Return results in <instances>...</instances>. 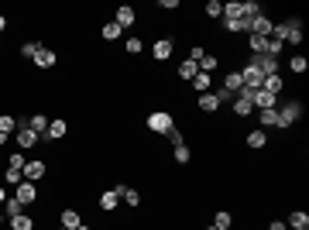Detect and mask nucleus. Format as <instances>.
Segmentation results:
<instances>
[{"instance_id": "f257e3e1", "label": "nucleus", "mask_w": 309, "mask_h": 230, "mask_svg": "<svg viewBox=\"0 0 309 230\" xmlns=\"http://www.w3.org/2000/svg\"><path fill=\"white\" fill-rule=\"evenodd\" d=\"M148 127H151V131H158V134H169L175 124H172V117L165 114V110H154V114L148 117Z\"/></svg>"}, {"instance_id": "f03ea898", "label": "nucleus", "mask_w": 309, "mask_h": 230, "mask_svg": "<svg viewBox=\"0 0 309 230\" xmlns=\"http://www.w3.org/2000/svg\"><path fill=\"white\" fill-rule=\"evenodd\" d=\"M251 65L258 69V72H261V76H275V69H278V58L268 55V52H261V55H254Z\"/></svg>"}, {"instance_id": "7ed1b4c3", "label": "nucleus", "mask_w": 309, "mask_h": 230, "mask_svg": "<svg viewBox=\"0 0 309 230\" xmlns=\"http://www.w3.org/2000/svg\"><path fill=\"white\" fill-rule=\"evenodd\" d=\"M302 117V103H285L282 110H278V127H289Z\"/></svg>"}, {"instance_id": "20e7f679", "label": "nucleus", "mask_w": 309, "mask_h": 230, "mask_svg": "<svg viewBox=\"0 0 309 230\" xmlns=\"http://www.w3.org/2000/svg\"><path fill=\"white\" fill-rule=\"evenodd\" d=\"M35 196H38V192H35V182H28V179H24V182H21V186H18V192H14V199H18L21 206H28V203H35Z\"/></svg>"}, {"instance_id": "39448f33", "label": "nucleus", "mask_w": 309, "mask_h": 230, "mask_svg": "<svg viewBox=\"0 0 309 230\" xmlns=\"http://www.w3.org/2000/svg\"><path fill=\"white\" fill-rule=\"evenodd\" d=\"M248 31H251V35H261V38H268V35H271V21L265 18V14H258L254 21H248Z\"/></svg>"}, {"instance_id": "423d86ee", "label": "nucleus", "mask_w": 309, "mask_h": 230, "mask_svg": "<svg viewBox=\"0 0 309 230\" xmlns=\"http://www.w3.org/2000/svg\"><path fill=\"white\" fill-rule=\"evenodd\" d=\"M241 79H244V90H251V93H254V90H261V79H265V76H261L254 65H248V69L241 72Z\"/></svg>"}, {"instance_id": "0eeeda50", "label": "nucleus", "mask_w": 309, "mask_h": 230, "mask_svg": "<svg viewBox=\"0 0 309 230\" xmlns=\"http://www.w3.org/2000/svg\"><path fill=\"white\" fill-rule=\"evenodd\" d=\"M251 103L258 107V110H275V96L265 93V90H254V93H251Z\"/></svg>"}, {"instance_id": "6e6552de", "label": "nucleus", "mask_w": 309, "mask_h": 230, "mask_svg": "<svg viewBox=\"0 0 309 230\" xmlns=\"http://www.w3.org/2000/svg\"><path fill=\"white\" fill-rule=\"evenodd\" d=\"M24 120H28V127H31V131H35V134H38V137H45V131H48V124H52V120H48V117H45V114L24 117Z\"/></svg>"}, {"instance_id": "1a4fd4ad", "label": "nucleus", "mask_w": 309, "mask_h": 230, "mask_svg": "<svg viewBox=\"0 0 309 230\" xmlns=\"http://www.w3.org/2000/svg\"><path fill=\"white\" fill-rule=\"evenodd\" d=\"M285 41H289V45H299V41H302V24H299V21H285Z\"/></svg>"}, {"instance_id": "9d476101", "label": "nucleus", "mask_w": 309, "mask_h": 230, "mask_svg": "<svg viewBox=\"0 0 309 230\" xmlns=\"http://www.w3.org/2000/svg\"><path fill=\"white\" fill-rule=\"evenodd\" d=\"M234 114H237V117H251L254 114L251 96H237V100H234Z\"/></svg>"}, {"instance_id": "9b49d317", "label": "nucleus", "mask_w": 309, "mask_h": 230, "mask_svg": "<svg viewBox=\"0 0 309 230\" xmlns=\"http://www.w3.org/2000/svg\"><path fill=\"white\" fill-rule=\"evenodd\" d=\"M134 18H137V14H134V7H127V4H124V7H117V24H120V28H131V24H134Z\"/></svg>"}, {"instance_id": "f8f14e48", "label": "nucleus", "mask_w": 309, "mask_h": 230, "mask_svg": "<svg viewBox=\"0 0 309 230\" xmlns=\"http://www.w3.org/2000/svg\"><path fill=\"white\" fill-rule=\"evenodd\" d=\"M151 52H154V58H158V62H165V58L172 55V41H169V38H158Z\"/></svg>"}, {"instance_id": "ddd939ff", "label": "nucleus", "mask_w": 309, "mask_h": 230, "mask_svg": "<svg viewBox=\"0 0 309 230\" xmlns=\"http://www.w3.org/2000/svg\"><path fill=\"white\" fill-rule=\"evenodd\" d=\"M117 206H120V196H117L114 189H107L103 196H100V210H107V213H110V210H117Z\"/></svg>"}, {"instance_id": "4468645a", "label": "nucleus", "mask_w": 309, "mask_h": 230, "mask_svg": "<svg viewBox=\"0 0 309 230\" xmlns=\"http://www.w3.org/2000/svg\"><path fill=\"white\" fill-rule=\"evenodd\" d=\"M35 65H38V69H52V65H55V52H52V48H41L38 55H35Z\"/></svg>"}, {"instance_id": "2eb2a0df", "label": "nucleus", "mask_w": 309, "mask_h": 230, "mask_svg": "<svg viewBox=\"0 0 309 230\" xmlns=\"http://www.w3.org/2000/svg\"><path fill=\"white\" fill-rule=\"evenodd\" d=\"M65 131H69V124H65V120H52V124H48V131H45V137H48V141H55V137H65Z\"/></svg>"}, {"instance_id": "dca6fc26", "label": "nucleus", "mask_w": 309, "mask_h": 230, "mask_svg": "<svg viewBox=\"0 0 309 230\" xmlns=\"http://www.w3.org/2000/svg\"><path fill=\"white\" fill-rule=\"evenodd\" d=\"M14 134H18V144H21V148H31V144H35V141H38V134H35V131H31V127H18V131H14Z\"/></svg>"}, {"instance_id": "f3484780", "label": "nucleus", "mask_w": 309, "mask_h": 230, "mask_svg": "<svg viewBox=\"0 0 309 230\" xmlns=\"http://www.w3.org/2000/svg\"><path fill=\"white\" fill-rule=\"evenodd\" d=\"M41 175H45V162H28V165H24V179H28V182H35Z\"/></svg>"}, {"instance_id": "a211bd4d", "label": "nucleus", "mask_w": 309, "mask_h": 230, "mask_svg": "<svg viewBox=\"0 0 309 230\" xmlns=\"http://www.w3.org/2000/svg\"><path fill=\"white\" fill-rule=\"evenodd\" d=\"M199 110H206V114L220 110V100H216V93H203V96H199Z\"/></svg>"}, {"instance_id": "6ab92c4d", "label": "nucleus", "mask_w": 309, "mask_h": 230, "mask_svg": "<svg viewBox=\"0 0 309 230\" xmlns=\"http://www.w3.org/2000/svg\"><path fill=\"white\" fill-rule=\"evenodd\" d=\"M261 90L275 96L278 90H282V76H278V72H275V76H265V79H261Z\"/></svg>"}, {"instance_id": "aec40b11", "label": "nucleus", "mask_w": 309, "mask_h": 230, "mask_svg": "<svg viewBox=\"0 0 309 230\" xmlns=\"http://www.w3.org/2000/svg\"><path fill=\"white\" fill-rule=\"evenodd\" d=\"M0 213L11 220V216H18V213H24V206H21L18 199H4V206H0Z\"/></svg>"}, {"instance_id": "412c9836", "label": "nucleus", "mask_w": 309, "mask_h": 230, "mask_svg": "<svg viewBox=\"0 0 309 230\" xmlns=\"http://www.w3.org/2000/svg\"><path fill=\"white\" fill-rule=\"evenodd\" d=\"M11 227L14 230H35V223H31L28 213H18V216H11Z\"/></svg>"}, {"instance_id": "4be33fe9", "label": "nucleus", "mask_w": 309, "mask_h": 230, "mask_svg": "<svg viewBox=\"0 0 309 230\" xmlns=\"http://www.w3.org/2000/svg\"><path fill=\"white\" fill-rule=\"evenodd\" d=\"M79 223H83V220H79L76 210H65V213H62V227H65V230H76Z\"/></svg>"}, {"instance_id": "5701e85b", "label": "nucleus", "mask_w": 309, "mask_h": 230, "mask_svg": "<svg viewBox=\"0 0 309 230\" xmlns=\"http://www.w3.org/2000/svg\"><path fill=\"white\" fill-rule=\"evenodd\" d=\"M289 227H295V230H306V227H309V216H306L302 210H295V213L289 216Z\"/></svg>"}, {"instance_id": "b1692460", "label": "nucleus", "mask_w": 309, "mask_h": 230, "mask_svg": "<svg viewBox=\"0 0 309 230\" xmlns=\"http://www.w3.org/2000/svg\"><path fill=\"white\" fill-rule=\"evenodd\" d=\"M120 31H124V28H120V24H117V21H107V24H103V38H107V41H114V38H120Z\"/></svg>"}, {"instance_id": "393cba45", "label": "nucleus", "mask_w": 309, "mask_h": 230, "mask_svg": "<svg viewBox=\"0 0 309 230\" xmlns=\"http://www.w3.org/2000/svg\"><path fill=\"white\" fill-rule=\"evenodd\" d=\"M196 72H199V65H196V62H189V58L179 65V76H182V79H196Z\"/></svg>"}, {"instance_id": "a878e982", "label": "nucleus", "mask_w": 309, "mask_h": 230, "mask_svg": "<svg viewBox=\"0 0 309 230\" xmlns=\"http://www.w3.org/2000/svg\"><path fill=\"white\" fill-rule=\"evenodd\" d=\"M223 90H230V93H241V90H244V79H241V72H230Z\"/></svg>"}, {"instance_id": "bb28decb", "label": "nucleus", "mask_w": 309, "mask_h": 230, "mask_svg": "<svg viewBox=\"0 0 309 230\" xmlns=\"http://www.w3.org/2000/svg\"><path fill=\"white\" fill-rule=\"evenodd\" d=\"M261 127H278V110H261Z\"/></svg>"}, {"instance_id": "cd10ccee", "label": "nucleus", "mask_w": 309, "mask_h": 230, "mask_svg": "<svg viewBox=\"0 0 309 230\" xmlns=\"http://www.w3.org/2000/svg\"><path fill=\"white\" fill-rule=\"evenodd\" d=\"M223 18L241 21V0H230V4H223Z\"/></svg>"}, {"instance_id": "c85d7f7f", "label": "nucleus", "mask_w": 309, "mask_h": 230, "mask_svg": "<svg viewBox=\"0 0 309 230\" xmlns=\"http://www.w3.org/2000/svg\"><path fill=\"white\" fill-rule=\"evenodd\" d=\"M230 223H234V216H230V213H223V210L216 213V220H213V227H216V230H230Z\"/></svg>"}, {"instance_id": "c756f323", "label": "nucleus", "mask_w": 309, "mask_h": 230, "mask_svg": "<svg viewBox=\"0 0 309 230\" xmlns=\"http://www.w3.org/2000/svg\"><path fill=\"white\" fill-rule=\"evenodd\" d=\"M216 65H220V62H216L213 55H203V58H199V72H206V76H210V72H216Z\"/></svg>"}, {"instance_id": "7c9ffc66", "label": "nucleus", "mask_w": 309, "mask_h": 230, "mask_svg": "<svg viewBox=\"0 0 309 230\" xmlns=\"http://www.w3.org/2000/svg\"><path fill=\"white\" fill-rule=\"evenodd\" d=\"M251 52H254V55L268 52V38H261V35H251Z\"/></svg>"}, {"instance_id": "2f4dec72", "label": "nucleus", "mask_w": 309, "mask_h": 230, "mask_svg": "<svg viewBox=\"0 0 309 230\" xmlns=\"http://www.w3.org/2000/svg\"><path fill=\"white\" fill-rule=\"evenodd\" d=\"M38 52H41L38 41H24V45H21V55H24V58H35Z\"/></svg>"}, {"instance_id": "473e14b6", "label": "nucleus", "mask_w": 309, "mask_h": 230, "mask_svg": "<svg viewBox=\"0 0 309 230\" xmlns=\"http://www.w3.org/2000/svg\"><path fill=\"white\" fill-rule=\"evenodd\" d=\"M193 86H196V90H199V93H210V76H206V72H196Z\"/></svg>"}, {"instance_id": "72a5a7b5", "label": "nucleus", "mask_w": 309, "mask_h": 230, "mask_svg": "<svg viewBox=\"0 0 309 230\" xmlns=\"http://www.w3.org/2000/svg\"><path fill=\"white\" fill-rule=\"evenodd\" d=\"M248 148H265V131H251L248 134Z\"/></svg>"}, {"instance_id": "f704fd0d", "label": "nucleus", "mask_w": 309, "mask_h": 230, "mask_svg": "<svg viewBox=\"0 0 309 230\" xmlns=\"http://www.w3.org/2000/svg\"><path fill=\"white\" fill-rule=\"evenodd\" d=\"M4 179H7V186H21V182H24V172H21V169H7Z\"/></svg>"}, {"instance_id": "c9c22d12", "label": "nucleus", "mask_w": 309, "mask_h": 230, "mask_svg": "<svg viewBox=\"0 0 309 230\" xmlns=\"http://www.w3.org/2000/svg\"><path fill=\"white\" fill-rule=\"evenodd\" d=\"M206 14H210V18H223V4H220V0H210V4H206Z\"/></svg>"}, {"instance_id": "e433bc0d", "label": "nucleus", "mask_w": 309, "mask_h": 230, "mask_svg": "<svg viewBox=\"0 0 309 230\" xmlns=\"http://www.w3.org/2000/svg\"><path fill=\"white\" fill-rule=\"evenodd\" d=\"M0 131H4V134L18 131V120H14V117H0Z\"/></svg>"}, {"instance_id": "4c0bfd02", "label": "nucleus", "mask_w": 309, "mask_h": 230, "mask_svg": "<svg viewBox=\"0 0 309 230\" xmlns=\"http://www.w3.org/2000/svg\"><path fill=\"white\" fill-rule=\"evenodd\" d=\"M292 69H295V72L302 76V72H306V69H309V62H306V58H302V55H295V58H292Z\"/></svg>"}, {"instance_id": "58836bf2", "label": "nucleus", "mask_w": 309, "mask_h": 230, "mask_svg": "<svg viewBox=\"0 0 309 230\" xmlns=\"http://www.w3.org/2000/svg\"><path fill=\"white\" fill-rule=\"evenodd\" d=\"M223 28H227V31H244V21H234V18H223Z\"/></svg>"}, {"instance_id": "ea45409f", "label": "nucleus", "mask_w": 309, "mask_h": 230, "mask_svg": "<svg viewBox=\"0 0 309 230\" xmlns=\"http://www.w3.org/2000/svg\"><path fill=\"white\" fill-rule=\"evenodd\" d=\"M282 45H285V41H278V38H268V55H275V58H278V52H282Z\"/></svg>"}, {"instance_id": "a19ab883", "label": "nucleus", "mask_w": 309, "mask_h": 230, "mask_svg": "<svg viewBox=\"0 0 309 230\" xmlns=\"http://www.w3.org/2000/svg\"><path fill=\"white\" fill-rule=\"evenodd\" d=\"M141 48H144L141 38H127V52H131V55H141Z\"/></svg>"}, {"instance_id": "79ce46f5", "label": "nucleus", "mask_w": 309, "mask_h": 230, "mask_svg": "<svg viewBox=\"0 0 309 230\" xmlns=\"http://www.w3.org/2000/svg\"><path fill=\"white\" fill-rule=\"evenodd\" d=\"M175 162H182V165L189 162V148H186V144H179V148H175Z\"/></svg>"}, {"instance_id": "37998d69", "label": "nucleus", "mask_w": 309, "mask_h": 230, "mask_svg": "<svg viewBox=\"0 0 309 230\" xmlns=\"http://www.w3.org/2000/svg\"><path fill=\"white\" fill-rule=\"evenodd\" d=\"M24 165H28L24 155H11V169H21V172H24Z\"/></svg>"}, {"instance_id": "c03bdc74", "label": "nucleus", "mask_w": 309, "mask_h": 230, "mask_svg": "<svg viewBox=\"0 0 309 230\" xmlns=\"http://www.w3.org/2000/svg\"><path fill=\"white\" fill-rule=\"evenodd\" d=\"M206 55V52H203V48H199V45H193V52H189V62H196V65H199V58Z\"/></svg>"}, {"instance_id": "a18cd8bd", "label": "nucleus", "mask_w": 309, "mask_h": 230, "mask_svg": "<svg viewBox=\"0 0 309 230\" xmlns=\"http://www.w3.org/2000/svg\"><path fill=\"white\" fill-rule=\"evenodd\" d=\"M124 199H127V203H131V206H137V203H141V196H137L134 189H127V192H124Z\"/></svg>"}, {"instance_id": "49530a36", "label": "nucleus", "mask_w": 309, "mask_h": 230, "mask_svg": "<svg viewBox=\"0 0 309 230\" xmlns=\"http://www.w3.org/2000/svg\"><path fill=\"white\" fill-rule=\"evenodd\" d=\"M169 141H172L175 148H179V144H182V134H179V127H172V131H169Z\"/></svg>"}, {"instance_id": "de8ad7c7", "label": "nucleus", "mask_w": 309, "mask_h": 230, "mask_svg": "<svg viewBox=\"0 0 309 230\" xmlns=\"http://www.w3.org/2000/svg\"><path fill=\"white\" fill-rule=\"evenodd\" d=\"M268 230H289V223H282V220H275V223H271Z\"/></svg>"}, {"instance_id": "09e8293b", "label": "nucleus", "mask_w": 309, "mask_h": 230, "mask_svg": "<svg viewBox=\"0 0 309 230\" xmlns=\"http://www.w3.org/2000/svg\"><path fill=\"white\" fill-rule=\"evenodd\" d=\"M0 144H7V134H4V131H0Z\"/></svg>"}, {"instance_id": "8fccbe9b", "label": "nucleus", "mask_w": 309, "mask_h": 230, "mask_svg": "<svg viewBox=\"0 0 309 230\" xmlns=\"http://www.w3.org/2000/svg\"><path fill=\"white\" fill-rule=\"evenodd\" d=\"M4 28H7V18H0V31H4Z\"/></svg>"}, {"instance_id": "3c124183", "label": "nucleus", "mask_w": 309, "mask_h": 230, "mask_svg": "<svg viewBox=\"0 0 309 230\" xmlns=\"http://www.w3.org/2000/svg\"><path fill=\"white\" fill-rule=\"evenodd\" d=\"M4 199H7V196H4V189H0V206H4Z\"/></svg>"}, {"instance_id": "603ef678", "label": "nucleus", "mask_w": 309, "mask_h": 230, "mask_svg": "<svg viewBox=\"0 0 309 230\" xmlns=\"http://www.w3.org/2000/svg\"><path fill=\"white\" fill-rule=\"evenodd\" d=\"M76 230H90V227H86V223H79V227H76Z\"/></svg>"}, {"instance_id": "864d4df0", "label": "nucleus", "mask_w": 309, "mask_h": 230, "mask_svg": "<svg viewBox=\"0 0 309 230\" xmlns=\"http://www.w3.org/2000/svg\"><path fill=\"white\" fill-rule=\"evenodd\" d=\"M0 223H4V213H0Z\"/></svg>"}, {"instance_id": "5fc2aeb1", "label": "nucleus", "mask_w": 309, "mask_h": 230, "mask_svg": "<svg viewBox=\"0 0 309 230\" xmlns=\"http://www.w3.org/2000/svg\"><path fill=\"white\" fill-rule=\"evenodd\" d=\"M62 230H65V227H62Z\"/></svg>"}]
</instances>
